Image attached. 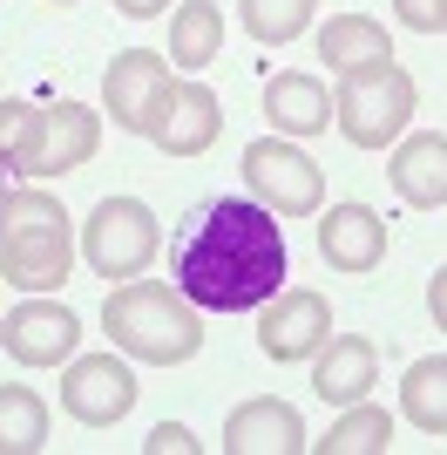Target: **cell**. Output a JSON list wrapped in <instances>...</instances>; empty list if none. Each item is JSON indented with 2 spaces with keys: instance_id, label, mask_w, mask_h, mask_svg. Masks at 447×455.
Instances as JSON below:
<instances>
[{
  "instance_id": "e0dca14e",
  "label": "cell",
  "mask_w": 447,
  "mask_h": 455,
  "mask_svg": "<svg viewBox=\"0 0 447 455\" xmlns=\"http://www.w3.org/2000/svg\"><path fill=\"white\" fill-rule=\"evenodd\" d=\"M74 272V238L68 231H35V238H7L0 245V279L20 292H55Z\"/></svg>"
},
{
  "instance_id": "603a6c76",
  "label": "cell",
  "mask_w": 447,
  "mask_h": 455,
  "mask_svg": "<svg viewBox=\"0 0 447 455\" xmlns=\"http://www.w3.org/2000/svg\"><path fill=\"white\" fill-rule=\"evenodd\" d=\"M35 231H68L61 197H55V190H41V184L0 190V245H7V238H35Z\"/></svg>"
},
{
  "instance_id": "9a60e30c",
  "label": "cell",
  "mask_w": 447,
  "mask_h": 455,
  "mask_svg": "<svg viewBox=\"0 0 447 455\" xmlns=\"http://www.w3.org/2000/svg\"><path fill=\"white\" fill-rule=\"evenodd\" d=\"M298 449H312V442H305V421L292 401H244L224 421V455H298Z\"/></svg>"
},
{
  "instance_id": "83f0119b",
  "label": "cell",
  "mask_w": 447,
  "mask_h": 455,
  "mask_svg": "<svg viewBox=\"0 0 447 455\" xmlns=\"http://www.w3.org/2000/svg\"><path fill=\"white\" fill-rule=\"evenodd\" d=\"M427 313H434V326L447 333V266L434 272V285H427Z\"/></svg>"
},
{
  "instance_id": "d6986e66",
  "label": "cell",
  "mask_w": 447,
  "mask_h": 455,
  "mask_svg": "<svg viewBox=\"0 0 447 455\" xmlns=\"http://www.w3.org/2000/svg\"><path fill=\"white\" fill-rule=\"evenodd\" d=\"M387 55H393V41L372 14H333L318 28V61H333V76H346L359 61H387Z\"/></svg>"
},
{
  "instance_id": "30bf717a",
  "label": "cell",
  "mask_w": 447,
  "mask_h": 455,
  "mask_svg": "<svg viewBox=\"0 0 447 455\" xmlns=\"http://www.w3.org/2000/svg\"><path fill=\"white\" fill-rule=\"evenodd\" d=\"M325 340H333V306L318 299V292H305V285L278 292L271 313H264V326H258V354H264V361H278V367L312 361Z\"/></svg>"
},
{
  "instance_id": "3957f363",
  "label": "cell",
  "mask_w": 447,
  "mask_h": 455,
  "mask_svg": "<svg viewBox=\"0 0 447 455\" xmlns=\"http://www.w3.org/2000/svg\"><path fill=\"white\" fill-rule=\"evenodd\" d=\"M413 76L400 68V61H359V68H346L333 89V123L339 136L353 143V150H387V143H400L413 123Z\"/></svg>"
},
{
  "instance_id": "f546056e",
  "label": "cell",
  "mask_w": 447,
  "mask_h": 455,
  "mask_svg": "<svg viewBox=\"0 0 447 455\" xmlns=\"http://www.w3.org/2000/svg\"><path fill=\"white\" fill-rule=\"evenodd\" d=\"M55 7H74V0H55Z\"/></svg>"
},
{
  "instance_id": "277c9868",
  "label": "cell",
  "mask_w": 447,
  "mask_h": 455,
  "mask_svg": "<svg viewBox=\"0 0 447 455\" xmlns=\"http://www.w3.org/2000/svg\"><path fill=\"white\" fill-rule=\"evenodd\" d=\"M163 245V231H156V211L143 197H102L89 211V225H82V259H89L95 279H143L149 259Z\"/></svg>"
},
{
  "instance_id": "4fadbf2b",
  "label": "cell",
  "mask_w": 447,
  "mask_h": 455,
  "mask_svg": "<svg viewBox=\"0 0 447 455\" xmlns=\"http://www.w3.org/2000/svg\"><path fill=\"white\" fill-rule=\"evenodd\" d=\"M163 82H169V55H156V48H129V55H115L109 76H102V109L115 116V130L143 136V116H149V102H156Z\"/></svg>"
},
{
  "instance_id": "5b68a950",
  "label": "cell",
  "mask_w": 447,
  "mask_h": 455,
  "mask_svg": "<svg viewBox=\"0 0 447 455\" xmlns=\"http://www.w3.org/2000/svg\"><path fill=\"white\" fill-rule=\"evenodd\" d=\"M238 171H244V184H251V197H258L264 211H278V218H312V211L325 204V177H318V164L298 150L292 136L244 143Z\"/></svg>"
},
{
  "instance_id": "7a4b0ae2",
  "label": "cell",
  "mask_w": 447,
  "mask_h": 455,
  "mask_svg": "<svg viewBox=\"0 0 447 455\" xmlns=\"http://www.w3.org/2000/svg\"><path fill=\"white\" fill-rule=\"evenodd\" d=\"M102 326H109L115 354H129V361H149V367H184L197 361V347H204V320H197V306L176 292V279H122L102 299Z\"/></svg>"
},
{
  "instance_id": "8fae6325",
  "label": "cell",
  "mask_w": 447,
  "mask_h": 455,
  "mask_svg": "<svg viewBox=\"0 0 447 455\" xmlns=\"http://www.w3.org/2000/svg\"><path fill=\"white\" fill-rule=\"evenodd\" d=\"M318 259H325L333 272H346V279L380 272V259H387V218L366 211V204L318 211Z\"/></svg>"
},
{
  "instance_id": "f1b7e54d",
  "label": "cell",
  "mask_w": 447,
  "mask_h": 455,
  "mask_svg": "<svg viewBox=\"0 0 447 455\" xmlns=\"http://www.w3.org/2000/svg\"><path fill=\"white\" fill-rule=\"evenodd\" d=\"M115 14H129V20H156V14H169V0H115Z\"/></svg>"
},
{
  "instance_id": "7402d4cb",
  "label": "cell",
  "mask_w": 447,
  "mask_h": 455,
  "mask_svg": "<svg viewBox=\"0 0 447 455\" xmlns=\"http://www.w3.org/2000/svg\"><path fill=\"white\" fill-rule=\"evenodd\" d=\"M387 442H393V415L366 395V401H353V408L325 428V442H312V449L318 455H387Z\"/></svg>"
},
{
  "instance_id": "d4e9b609",
  "label": "cell",
  "mask_w": 447,
  "mask_h": 455,
  "mask_svg": "<svg viewBox=\"0 0 447 455\" xmlns=\"http://www.w3.org/2000/svg\"><path fill=\"white\" fill-rule=\"evenodd\" d=\"M35 130H41V109H35V102H0V177L20 171V156H27Z\"/></svg>"
},
{
  "instance_id": "cb8c5ba5",
  "label": "cell",
  "mask_w": 447,
  "mask_h": 455,
  "mask_svg": "<svg viewBox=\"0 0 447 455\" xmlns=\"http://www.w3.org/2000/svg\"><path fill=\"white\" fill-rule=\"evenodd\" d=\"M238 7H244V35H251V41L285 48V41H298L305 28H312L318 0H238Z\"/></svg>"
},
{
  "instance_id": "484cf974",
  "label": "cell",
  "mask_w": 447,
  "mask_h": 455,
  "mask_svg": "<svg viewBox=\"0 0 447 455\" xmlns=\"http://www.w3.org/2000/svg\"><path fill=\"white\" fill-rule=\"evenodd\" d=\"M143 449H149V455H197V449H204V442L190 435L184 421H156V428H149V442H143Z\"/></svg>"
},
{
  "instance_id": "6da1fadb",
  "label": "cell",
  "mask_w": 447,
  "mask_h": 455,
  "mask_svg": "<svg viewBox=\"0 0 447 455\" xmlns=\"http://www.w3.org/2000/svg\"><path fill=\"white\" fill-rule=\"evenodd\" d=\"M285 225L258 197H210L184 218L169 245V279L204 313H251L285 292Z\"/></svg>"
},
{
  "instance_id": "5bb4252c",
  "label": "cell",
  "mask_w": 447,
  "mask_h": 455,
  "mask_svg": "<svg viewBox=\"0 0 447 455\" xmlns=\"http://www.w3.org/2000/svg\"><path fill=\"white\" fill-rule=\"evenodd\" d=\"M264 116H271V130L305 143V136H325L333 130V89L305 68H285V76L264 82Z\"/></svg>"
},
{
  "instance_id": "2e32d148",
  "label": "cell",
  "mask_w": 447,
  "mask_h": 455,
  "mask_svg": "<svg viewBox=\"0 0 447 455\" xmlns=\"http://www.w3.org/2000/svg\"><path fill=\"white\" fill-rule=\"evenodd\" d=\"M393 190L413 211H441L447 204V136L441 130H413L393 143Z\"/></svg>"
},
{
  "instance_id": "ffe728a7",
  "label": "cell",
  "mask_w": 447,
  "mask_h": 455,
  "mask_svg": "<svg viewBox=\"0 0 447 455\" xmlns=\"http://www.w3.org/2000/svg\"><path fill=\"white\" fill-rule=\"evenodd\" d=\"M41 449H48V401L7 380L0 387V455H41Z\"/></svg>"
},
{
  "instance_id": "9c48e42d",
  "label": "cell",
  "mask_w": 447,
  "mask_h": 455,
  "mask_svg": "<svg viewBox=\"0 0 447 455\" xmlns=\"http://www.w3.org/2000/svg\"><path fill=\"white\" fill-rule=\"evenodd\" d=\"M74 340H82V320H74L68 306H55L48 292H27V299L0 320V347H7V361H20V367L74 361Z\"/></svg>"
},
{
  "instance_id": "8992f818",
  "label": "cell",
  "mask_w": 447,
  "mask_h": 455,
  "mask_svg": "<svg viewBox=\"0 0 447 455\" xmlns=\"http://www.w3.org/2000/svg\"><path fill=\"white\" fill-rule=\"evenodd\" d=\"M217 130H224V102L197 76H169L156 89V102H149V116H143V136L163 156H204L217 143Z\"/></svg>"
},
{
  "instance_id": "4dcf8cb0",
  "label": "cell",
  "mask_w": 447,
  "mask_h": 455,
  "mask_svg": "<svg viewBox=\"0 0 447 455\" xmlns=\"http://www.w3.org/2000/svg\"><path fill=\"white\" fill-rule=\"evenodd\" d=\"M441 35H447V14H441Z\"/></svg>"
},
{
  "instance_id": "7c38bea8",
  "label": "cell",
  "mask_w": 447,
  "mask_h": 455,
  "mask_svg": "<svg viewBox=\"0 0 447 455\" xmlns=\"http://www.w3.org/2000/svg\"><path fill=\"white\" fill-rule=\"evenodd\" d=\"M372 387H380V354H372V340L333 333V340L312 354V395L325 401V408H353Z\"/></svg>"
},
{
  "instance_id": "4316f807",
  "label": "cell",
  "mask_w": 447,
  "mask_h": 455,
  "mask_svg": "<svg viewBox=\"0 0 447 455\" xmlns=\"http://www.w3.org/2000/svg\"><path fill=\"white\" fill-rule=\"evenodd\" d=\"M393 14L407 20L413 35H441V14H447V0H393Z\"/></svg>"
},
{
  "instance_id": "ac0fdd59",
  "label": "cell",
  "mask_w": 447,
  "mask_h": 455,
  "mask_svg": "<svg viewBox=\"0 0 447 455\" xmlns=\"http://www.w3.org/2000/svg\"><path fill=\"white\" fill-rule=\"evenodd\" d=\"M224 55V7L217 0H190V7H169V68H210Z\"/></svg>"
},
{
  "instance_id": "52a82bcc",
  "label": "cell",
  "mask_w": 447,
  "mask_h": 455,
  "mask_svg": "<svg viewBox=\"0 0 447 455\" xmlns=\"http://www.w3.org/2000/svg\"><path fill=\"white\" fill-rule=\"evenodd\" d=\"M136 408V374L122 354H74L61 374V415L82 428H115Z\"/></svg>"
},
{
  "instance_id": "ba28073f",
  "label": "cell",
  "mask_w": 447,
  "mask_h": 455,
  "mask_svg": "<svg viewBox=\"0 0 447 455\" xmlns=\"http://www.w3.org/2000/svg\"><path fill=\"white\" fill-rule=\"evenodd\" d=\"M95 150H102V116H95L89 102H55V109H41V130H35V143H27V156H20L14 177L48 184V177L82 171Z\"/></svg>"
},
{
  "instance_id": "44dd1931",
  "label": "cell",
  "mask_w": 447,
  "mask_h": 455,
  "mask_svg": "<svg viewBox=\"0 0 447 455\" xmlns=\"http://www.w3.org/2000/svg\"><path fill=\"white\" fill-rule=\"evenodd\" d=\"M400 415H407L420 435H447V361L441 354L407 367V380H400Z\"/></svg>"
}]
</instances>
